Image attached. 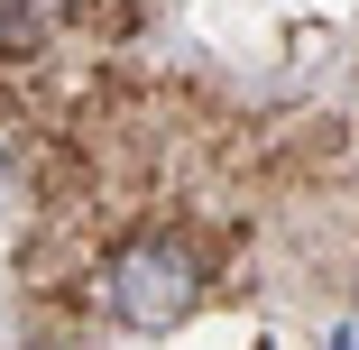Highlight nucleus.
I'll use <instances>...</instances> for the list:
<instances>
[{
  "instance_id": "nucleus-1",
  "label": "nucleus",
  "mask_w": 359,
  "mask_h": 350,
  "mask_svg": "<svg viewBox=\"0 0 359 350\" xmlns=\"http://www.w3.org/2000/svg\"><path fill=\"white\" fill-rule=\"evenodd\" d=\"M203 304V249L184 231H138L102 258V314L120 332H175Z\"/></svg>"
}]
</instances>
